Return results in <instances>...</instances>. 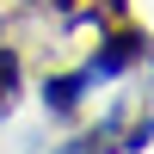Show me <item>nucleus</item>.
<instances>
[{
  "label": "nucleus",
  "instance_id": "nucleus-1",
  "mask_svg": "<svg viewBox=\"0 0 154 154\" xmlns=\"http://www.w3.org/2000/svg\"><path fill=\"white\" fill-rule=\"evenodd\" d=\"M12 86H19V56H12V49H0V111L12 105Z\"/></svg>",
  "mask_w": 154,
  "mask_h": 154
},
{
  "label": "nucleus",
  "instance_id": "nucleus-2",
  "mask_svg": "<svg viewBox=\"0 0 154 154\" xmlns=\"http://www.w3.org/2000/svg\"><path fill=\"white\" fill-rule=\"evenodd\" d=\"M74 154H105V142H99V136H86V142L74 148Z\"/></svg>",
  "mask_w": 154,
  "mask_h": 154
}]
</instances>
